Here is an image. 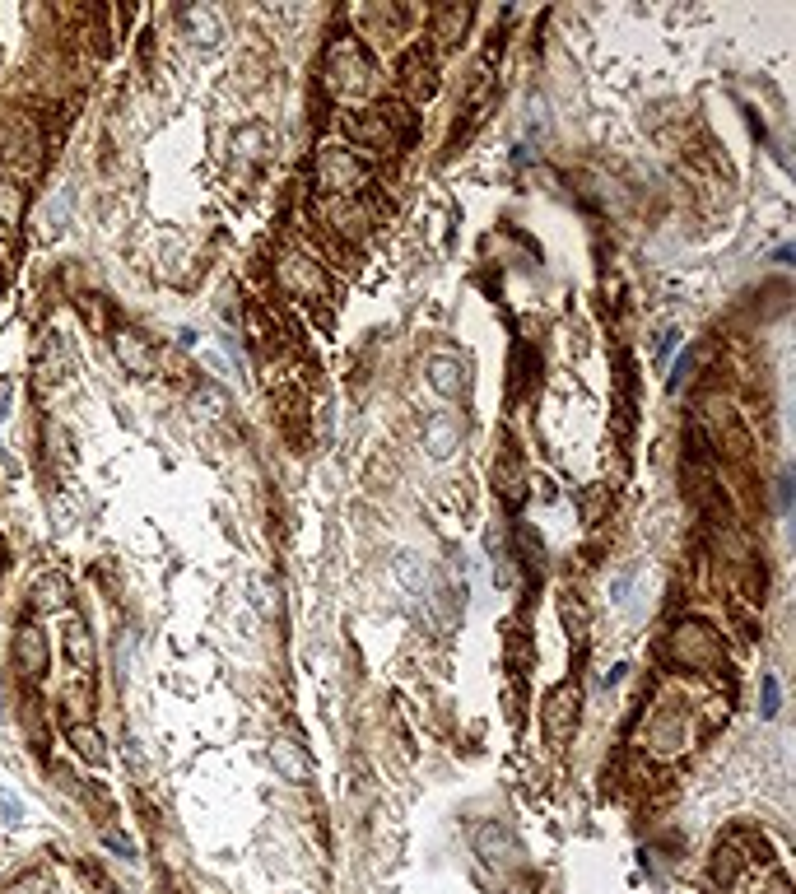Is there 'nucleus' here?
I'll use <instances>...</instances> for the list:
<instances>
[{"label": "nucleus", "mask_w": 796, "mask_h": 894, "mask_svg": "<svg viewBox=\"0 0 796 894\" xmlns=\"http://www.w3.org/2000/svg\"><path fill=\"white\" fill-rule=\"evenodd\" d=\"M322 75H326V89H331L336 98H345V103H350V98H368V94H373V84H378L373 61H368V52L354 38L331 42Z\"/></svg>", "instance_id": "f257e3e1"}, {"label": "nucleus", "mask_w": 796, "mask_h": 894, "mask_svg": "<svg viewBox=\"0 0 796 894\" xmlns=\"http://www.w3.org/2000/svg\"><path fill=\"white\" fill-rule=\"evenodd\" d=\"M368 182V163L345 145H326L317 154V187L336 201V196H354Z\"/></svg>", "instance_id": "f03ea898"}, {"label": "nucleus", "mask_w": 796, "mask_h": 894, "mask_svg": "<svg viewBox=\"0 0 796 894\" xmlns=\"http://www.w3.org/2000/svg\"><path fill=\"white\" fill-rule=\"evenodd\" d=\"M671 657L680 666H689V671H717L722 666V638L708 624L685 620V624H675V634H671Z\"/></svg>", "instance_id": "7ed1b4c3"}, {"label": "nucleus", "mask_w": 796, "mask_h": 894, "mask_svg": "<svg viewBox=\"0 0 796 894\" xmlns=\"http://www.w3.org/2000/svg\"><path fill=\"white\" fill-rule=\"evenodd\" d=\"M578 713H582V690L573 680L554 685L545 694V708H540V727H545V741L550 745H564L568 736L578 732Z\"/></svg>", "instance_id": "20e7f679"}, {"label": "nucleus", "mask_w": 796, "mask_h": 894, "mask_svg": "<svg viewBox=\"0 0 796 894\" xmlns=\"http://www.w3.org/2000/svg\"><path fill=\"white\" fill-rule=\"evenodd\" d=\"M345 136L359 140V145L392 149L396 140L405 136V112H401V108H373V112H364V117L345 122Z\"/></svg>", "instance_id": "39448f33"}, {"label": "nucleus", "mask_w": 796, "mask_h": 894, "mask_svg": "<svg viewBox=\"0 0 796 894\" xmlns=\"http://www.w3.org/2000/svg\"><path fill=\"white\" fill-rule=\"evenodd\" d=\"M280 289L284 294H294V298H322L326 294V275H322V266L312 257H303V252H289V257H280Z\"/></svg>", "instance_id": "423d86ee"}, {"label": "nucleus", "mask_w": 796, "mask_h": 894, "mask_svg": "<svg viewBox=\"0 0 796 894\" xmlns=\"http://www.w3.org/2000/svg\"><path fill=\"white\" fill-rule=\"evenodd\" d=\"M475 853H480V862L485 867H517L522 862V843L513 839V829H503V825H480L475 829Z\"/></svg>", "instance_id": "0eeeda50"}, {"label": "nucleus", "mask_w": 796, "mask_h": 894, "mask_svg": "<svg viewBox=\"0 0 796 894\" xmlns=\"http://www.w3.org/2000/svg\"><path fill=\"white\" fill-rule=\"evenodd\" d=\"M270 764H275V773H280L284 783H294V787H303L312 778V759L294 736H275L270 741Z\"/></svg>", "instance_id": "6e6552de"}, {"label": "nucleus", "mask_w": 796, "mask_h": 894, "mask_svg": "<svg viewBox=\"0 0 796 894\" xmlns=\"http://www.w3.org/2000/svg\"><path fill=\"white\" fill-rule=\"evenodd\" d=\"M112 345H117V359L126 364V373H140V378H149L154 368H159V350L149 345L140 331H131V326H122L117 336H112Z\"/></svg>", "instance_id": "1a4fd4ad"}, {"label": "nucleus", "mask_w": 796, "mask_h": 894, "mask_svg": "<svg viewBox=\"0 0 796 894\" xmlns=\"http://www.w3.org/2000/svg\"><path fill=\"white\" fill-rule=\"evenodd\" d=\"M424 373H429V387L443 401H457L466 392V364H461L457 354H433L429 364H424Z\"/></svg>", "instance_id": "9d476101"}, {"label": "nucleus", "mask_w": 796, "mask_h": 894, "mask_svg": "<svg viewBox=\"0 0 796 894\" xmlns=\"http://www.w3.org/2000/svg\"><path fill=\"white\" fill-rule=\"evenodd\" d=\"M401 84H405V94H410V103H424V98L438 94V66H433V61H429L424 52L405 56Z\"/></svg>", "instance_id": "9b49d317"}, {"label": "nucleus", "mask_w": 796, "mask_h": 894, "mask_svg": "<svg viewBox=\"0 0 796 894\" xmlns=\"http://www.w3.org/2000/svg\"><path fill=\"white\" fill-rule=\"evenodd\" d=\"M47 662H52V652H47V638H42V629H19V638H14V666L24 671V676H42L47 671Z\"/></svg>", "instance_id": "f8f14e48"}, {"label": "nucleus", "mask_w": 796, "mask_h": 894, "mask_svg": "<svg viewBox=\"0 0 796 894\" xmlns=\"http://www.w3.org/2000/svg\"><path fill=\"white\" fill-rule=\"evenodd\" d=\"M457 447H461V424L452 420V415H433V420L424 424V452H429L433 461H447Z\"/></svg>", "instance_id": "ddd939ff"}, {"label": "nucleus", "mask_w": 796, "mask_h": 894, "mask_svg": "<svg viewBox=\"0 0 796 894\" xmlns=\"http://www.w3.org/2000/svg\"><path fill=\"white\" fill-rule=\"evenodd\" d=\"M522 485H527L522 461L513 457V447H503L499 457H494V489H499L503 499H522Z\"/></svg>", "instance_id": "4468645a"}, {"label": "nucleus", "mask_w": 796, "mask_h": 894, "mask_svg": "<svg viewBox=\"0 0 796 894\" xmlns=\"http://www.w3.org/2000/svg\"><path fill=\"white\" fill-rule=\"evenodd\" d=\"M322 215L331 219L340 233H364L368 229V210H364V205H354L350 196H336V201H326Z\"/></svg>", "instance_id": "2eb2a0df"}, {"label": "nucleus", "mask_w": 796, "mask_h": 894, "mask_svg": "<svg viewBox=\"0 0 796 894\" xmlns=\"http://www.w3.org/2000/svg\"><path fill=\"white\" fill-rule=\"evenodd\" d=\"M466 24H471V10H466V5H447V10L433 14V42H438V47H452V42L466 33Z\"/></svg>", "instance_id": "dca6fc26"}, {"label": "nucleus", "mask_w": 796, "mask_h": 894, "mask_svg": "<svg viewBox=\"0 0 796 894\" xmlns=\"http://www.w3.org/2000/svg\"><path fill=\"white\" fill-rule=\"evenodd\" d=\"M66 741L75 745V755L89 759V764H103V759H108V750H103V736H98L94 727H84V722H70V727H66Z\"/></svg>", "instance_id": "f3484780"}, {"label": "nucleus", "mask_w": 796, "mask_h": 894, "mask_svg": "<svg viewBox=\"0 0 796 894\" xmlns=\"http://www.w3.org/2000/svg\"><path fill=\"white\" fill-rule=\"evenodd\" d=\"M396 578H401L405 583V592H415V596H424L433 587V578H429V564H424V559L419 555H410V550H405L401 559H396Z\"/></svg>", "instance_id": "a211bd4d"}, {"label": "nucleus", "mask_w": 796, "mask_h": 894, "mask_svg": "<svg viewBox=\"0 0 796 894\" xmlns=\"http://www.w3.org/2000/svg\"><path fill=\"white\" fill-rule=\"evenodd\" d=\"M66 657L80 666V671H94V638H89L84 624H70L66 629Z\"/></svg>", "instance_id": "6ab92c4d"}, {"label": "nucleus", "mask_w": 796, "mask_h": 894, "mask_svg": "<svg viewBox=\"0 0 796 894\" xmlns=\"http://www.w3.org/2000/svg\"><path fill=\"white\" fill-rule=\"evenodd\" d=\"M196 410H201L205 420H224V415H229V392L215 387V382H201V387H196Z\"/></svg>", "instance_id": "aec40b11"}, {"label": "nucleus", "mask_w": 796, "mask_h": 894, "mask_svg": "<svg viewBox=\"0 0 796 894\" xmlns=\"http://www.w3.org/2000/svg\"><path fill=\"white\" fill-rule=\"evenodd\" d=\"M66 578H52V573H42L38 583H33V601H38L42 610H52V606H66Z\"/></svg>", "instance_id": "412c9836"}, {"label": "nucleus", "mask_w": 796, "mask_h": 894, "mask_svg": "<svg viewBox=\"0 0 796 894\" xmlns=\"http://www.w3.org/2000/svg\"><path fill=\"white\" fill-rule=\"evenodd\" d=\"M741 862H745V857L736 853L731 843H727V848H717V853H713V881L731 885V881H736V871H741Z\"/></svg>", "instance_id": "4be33fe9"}, {"label": "nucleus", "mask_w": 796, "mask_h": 894, "mask_svg": "<svg viewBox=\"0 0 796 894\" xmlns=\"http://www.w3.org/2000/svg\"><path fill=\"white\" fill-rule=\"evenodd\" d=\"M187 28L196 33V42H205V47H215V42H219V19L210 10H191L187 14Z\"/></svg>", "instance_id": "5701e85b"}, {"label": "nucleus", "mask_w": 796, "mask_h": 894, "mask_svg": "<svg viewBox=\"0 0 796 894\" xmlns=\"http://www.w3.org/2000/svg\"><path fill=\"white\" fill-rule=\"evenodd\" d=\"M0 815H5V820H24V801L14 797V792H5V787H0Z\"/></svg>", "instance_id": "b1692460"}, {"label": "nucleus", "mask_w": 796, "mask_h": 894, "mask_svg": "<svg viewBox=\"0 0 796 894\" xmlns=\"http://www.w3.org/2000/svg\"><path fill=\"white\" fill-rule=\"evenodd\" d=\"M764 718H778V680L764 676V708H759Z\"/></svg>", "instance_id": "393cba45"}]
</instances>
